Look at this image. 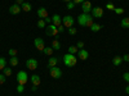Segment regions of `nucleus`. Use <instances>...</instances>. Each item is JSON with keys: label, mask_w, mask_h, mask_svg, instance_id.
Here are the masks:
<instances>
[{"label": "nucleus", "mask_w": 129, "mask_h": 96, "mask_svg": "<svg viewBox=\"0 0 129 96\" xmlns=\"http://www.w3.org/2000/svg\"><path fill=\"white\" fill-rule=\"evenodd\" d=\"M93 17L92 14H87V13H81L79 17H78V23L83 27H92V24L94 23L93 22Z\"/></svg>", "instance_id": "nucleus-1"}, {"label": "nucleus", "mask_w": 129, "mask_h": 96, "mask_svg": "<svg viewBox=\"0 0 129 96\" xmlns=\"http://www.w3.org/2000/svg\"><path fill=\"white\" fill-rule=\"evenodd\" d=\"M63 63H64V66H66V67L71 68V67L76 66L78 59H76V56H75L74 54H70V52H67V54L63 55Z\"/></svg>", "instance_id": "nucleus-2"}, {"label": "nucleus", "mask_w": 129, "mask_h": 96, "mask_svg": "<svg viewBox=\"0 0 129 96\" xmlns=\"http://www.w3.org/2000/svg\"><path fill=\"white\" fill-rule=\"evenodd\" d=\"M17 82H18V84H25L28 82V74H27V72H25V70H19L18 73H17Z\"/></svg>", "instance_id": "nucleus-3"}, {"label": "nucleus", "mask_w": 129, "mask_h": 96, "mask_svg": "<svg viewBox=\"0 0 129 96\" xmlns=\"http://www.w3.org/2000/svg\"><path fill=\"white\" fill-rule=\"evenodd\" d=\"M45 34H47L48 36L56 37V36L59 34V32H58V27L54 26V24H48V26L45 27Z\"/></svg>", "instance_id": "nucleus-4"}, {"label": "nucleus", "mask_w": 129, "mask_h": 96, "mask_svg": "<svg viewBox=\"0 0 129 96\" xmlns=\"http://www.w3.org/2000/svg\"><path fill=\"white\" fill-rule=\"evenodd\" d=\"M62 24L66 27V28H70V27H74L75 24V18L72 16H64L62 18Z\"/></svg>", "instance_id": "nucleus-5"}, {"label": "nucleus", "mask_w": 129, "mask_h": 96, "mask_svg": "<svg viewBox=\"0 0 129 96\" xmlns=\"http://www.w3.org/2000/svg\"><path fill=\"white\" fill-rule=\"evenodd\" d=\"M49 74H50L52 78L58 80V78L62 77V70L58 67H53V68H49Z\"/></svg>", "instance_id": "nucleus-6"}, {"label": "nucleus", "mask_w": 129, "mask_h": 96, "mask_svg": "<svg viewBox=\"0 0 129 96\" xmlns=\"http://www.w3.org/2000/svg\"><path fill=\"white\" fill-rule=\"evenodd\" d=\"M38 67H39V62L36 60V59H27L26 60V68L27 69H30V70H35V69H38Z\"/></svg>", "instance_id": "nucleus-7"}, {"label": "nucleus", "mask_w": 129, "mask_h": 96, "mask_svg": "<svg viewBox=\"0 0 129 96\" xmlns=\"http://www.w3.org/2000/svg\"><path fill=\"white\" fill-rule=\"evenodd\" d=\"M92 9H93V6H92V3L89 2V0H85V2L81 4V10H83V13L90 14Z\"/></svg>", "instance_id": "nucleus-8"}, {"label": "nucleus", "mask_w": 129, "mask_h": 96, "mask_svg": "<svg viewBox=\"0 0 129 96\" xmlns=\"http://www.w3.org/2000/svg\"><path fill=\"white\" fill-rule=\"evenodd\" d=\"M34 45H35V48L39 50V51H43L45 49V45H44V40H43L41 37H36L35 40H34Z\"/></svg>", "instance_id": "nucleus-9"}, {"label": "nucleus", "mask_w": 129, "mask_h": 96, "mask_svg": "<svg viewBox=\"0 0 129 96\" xmlns=\"http://www.w3.org/2000/svg\"><path fill=\"white\" fill-rule=\"evenodd\" d=\"M90 14H92L93 18H101V17L103 16V9H102L101 6H95V8L92 9Z\"/></svg>", "instance_id": "nucleus-10"}, {"label": "nucleus", "mask_w": 129, "mask_h": 96, "mask_svg": "<svg viewBox=\"0 0 129 96\" xmlns=\"http://www.w3.org/2000/svg\"><path fill=\"white\" fill-rule=\"evenodd\" d=\"M21 5H18V4H13V5H10L9 6V13L10 14H13V16H17V14H19L21 13Z\"/></svg>", "instance_id": "nucleus-11"}, {"label": "nucleus", "mask_w": 129, "mask_h": 96, "mask_svg": "<svg viewBox=\"0 0 129 96\" xmlns=\"http://www.w3.org/2000/svg\"><path fill=\"white\" fill-rule=\"evenodd\" d=\"M78 58L80 59V60H87L88 58H89V52L85 50V49H79V51H78Z\"/></svg>", "instance_id": "nucleus-12"}, {"label": "nucleus", "mask_w": 129, "mask_h": 96, "mask_svg": "<svg viewBox=\"0 0 129 96\" xmlns=\"http://www.w3.org/2000/svg\"><path fill=\"white\" fill-rule=\"evenodd\" d=\"M36 13H38V17H39L40 19H45L47 17H49V16H48V10H47V8H39Z\"/></svg>", "instance_id": "nucleus-13"}, {"label": "nucleus", "mask_w": 129, "mask_h": 96, "mask_svg": "<svg viewBox=\"0 0 129 96\" xmlns=\"http://www.w3.org/2000/svg\"><path fill=\"white\" fill-rule=\"evenodd\" d=\"M52 24H54V26H61L62 24V17L59 14H54L52 17Z\"/></svg>", "instance_id": "nucleus-14"}, {"label": "nucleus", "mask_w": 129, "mask_h": 96, "mask_svg": "<svg viewBox=\"0 0 129 96\" xmlns=\"http://www.w3.org/2000/svg\"><path fill=\"white\" fill-rule=\"evenodd\" d=\"M30 81L32 82V84L34 86H40V83H41V80H40V76H38V74H32L31 76V78H30Z\"/></svg>", "instance_id": "nucleus-15"}, {"label": "nucleus", "mask_w": 129, "mask_h": 96, "mask_svg": "<svg viewBox=\"0 0 129 96\" xmlns=\"http://www.w3.org/2000/svg\"><path fill=\"white\" fill-rule=\"evenodd\" d=\"M58 62H59V59H58V58H56V56H50V58L48 59V67H49V68L57 67Z\"/></svg>", "instance_id": "nucleus-16"}, {"label": "nucleus", "mask_w": 129, "mask_h": 96, "mask_svg": "<svg viewBox=\"0 0 129 96\" xmlns=\"http://www.w3.org/2000/svg\"><path fill=\"white\" fill-rule=\"evenodd\" d=\"M21 9L23 10V12H31V9H32V6H31V4L30 3H23L22 5H21Z\"/></svg>", "instance_id": "nucleus-17"}, {"label": "nucleus", "mask_w": 129, "mask_h": 96, "mask_svg": "<svg viewBox=\"0 0 129 96\" xmlns=\"http://www.w3.org/2000/svg\"><path fill=\"white\" fill-rule=\"evenodd\" d=\"M18 63H19V60H18L17 56H10V59H9V64H10L12 67H17V66H18Z\"/></svg>", "instance_id": "nucleus-18"}, {"label": "nucleus", "mask_w": 129, "mask_h": 96, "mask_svg": "<svg viewBox=\"0 0 129 96\" xmlns=\"http://www.w3.org/2000/svg\"><path fill=\"white\" fill-rule=\"evenodd\" d=\"M121 62H123V58L121 56H117V55L112 59V64H114L115 67H119L120 64H121Z\"/></svg>", "instance_id": "nucleus-19"}, {"label": "nucleus", "mask_w": 129, "mask_h": 96, "mask_svg": "<svg viewBox=\"0 0 129 96\" xmlns=\"http://www.w3.org/2000/svg\"><path fill=\"white\" fill-rule=\"evenodd\" d=\"M53 51H54V49H53L52 46H45V49L43 50V52H44L45 55H48V56H52Z\"/></svg>", "instance_id": "nucleus-20"}, {"label": "nucleus", "mask_w": 129, "mask_h": 96, "mask_svg": "<svg viewBox=\"0 0 129 96\" xmlns=\"http://www.w3.org/2000/svg\"><path fill=\"white\" fill-rule=\"evenodd\" d=\"M120 24H121L123 28H129V17L123 18V19H121V22H120Z\"/></svg>", "instance_id": "nucleus-21"}, {"label": "nucleus", "mask_w": 129, "mask_h": 96, "mask_svg": "<svg viewBox=\"0 0 129 96\" xmlns=\"http://www.w3.org/2000/svg\"><path fill=\"white\" fill-rule=\"evenodd\" d=\"M52 48L54 49V50H59L61 49V42L57 38H54V40H53V42H52Z\"/></svg>", "instance_id": "nucleus-22"}, {"label": "nucleus", "mask_w": 129, "mask_h": 96, "mask_svg": "<svg viewBox=\"0 0 129 96\" xmlns=\"http://www.w3.org/2000/svg\"><path fill=\"white\" fill-rule=\"evenodd\" d=\"M101 28H102L101 24H98V23H93L92 27H90V31H92V32H98V31H101Z\"/></svg>", "instance_id": "nucleus-23"}, {"label": "nucleus", "mask_w": 129, "mask_h": 96, "mask_svg": "<svg viewBox=\"0 0 129 96\" xmlns=\"http://www.w3.org/2000/svg\"><path fill=\"white\" fill-rule=\"evenodd\" d=\"M3 73L5 74V77L12 76V68H10V67H5V68L3 69Z\"/></svg>", "instance_id": "nucleus-24"}, {"label": "nucleus", "mask_w": 129, "mask_h": 96, "mask_svg": "<svg viewBox=\"0 0 129 96\" xmlns=\"http://www.w3.org/2000/svg\"><path fill=\"white\" fill-rule=\"evenodd\" d=\"M67 50H69L70 54H74V55H75V54H76V52L79 51V49H78L76 46H74V45H72V46H69V49H67Z\"/></svg>", "instance_id": "nucleus-25"}, {"label": "nucleus", "mask_w": 129, "mask_h": 96, "mask_svg": "<svg viewBox=\"0 0 129 96\" xmlns=\"http://www.w3.org/2000/svg\"><path fill=\"white\" fill-rule=\"evenodd\" d=\"M7 67V60H5V58H0V70H3L4 68Z\"/></svg>", "instance_id": "nucleus-26"}, {"label": "nucleus", "mask_w": 129, "mask_h": 96, "mask_svg": "<svg viewBox=\"0 0 129 96\" xmlns=\"http://www.w3.org/2000/svg\"><path fill=\"white\" fill-rule=\"evenodd\" d=\"M38 27L39 28H45L47 27V22H45L44 19H39L38 20Z\"/></svg>", "instance_id": "nucleus-27"}, {"label": "nucleus", "mask_w": 129, "mask_h": 96, "mask_svg": "<svg viewBox=\"0 0 129 96\" xmlns=\"http://www.w3.org/2000/svg\"><path fill=\"white\" fill-rule=\"evenodd\" d=\"M17 49H9L8 50V54L10 55V56H17Z\"/></svg>", "instance_id": "nucleus-28"}, {"label": "nucleus", "mask_w": 129, "mask_h": 96, "mask_svg": "<svg viewBox=\"0 0 129 96\" xmlns=\"http://www.w3.org/2000/svg\"><path fill=\"white\" fill-rule=\"evenodd\" d=\"M114 12H115L116 14H119V16H121V14H124V9H123V8H116V6H115V9H114Z\"/></svg>", "instance_id": "nucleus-29"}, {"label": "nucleus", "mask_w": 129, "mask_h": 96, "mask_svg": "<svg viewBox=\"0 0 129 96\" xmlns=\"http://www.w3.org/2000/svg\"><path fill=\"white\" fill-rule=\"evenodd\" d=\"M67 30H69V34L72 35V36H74V35H76V32H78V30H76V28H74V27H70V28H67Z\"/></svg>", "instance_id": "nucleus-30"}, {"label": "nucleus", "mask_w": 129, "mask_h": 96, "mask_svg": "<svg viewBox=\"0 0 129 96\" xmlns=\"http://www.w3.org/2000/svg\"><path fill=\"white\" fill-rule=\"evenodd\" d=\"M23 91H25V86H23V84H18V86H17V92L22 94Z\"/></svg>", "instance_id": "nucleus-31"}, {"label": "nucleus", "mask_w": 129, "mask_h": 96, "mask_svg": "<svg viewBox=\"0 0 129 96\" xmlns=\"http://www.w3.org/2000/svg\"><path fill=\"white\" fill-rule=\"evenodd\" d=\"M7 77H5V74L4 73H0V84H3V83H5V80Z\"/></svg>", "instance_id": "nucleus-32"}, {"label": "nucleus", "mask_w": 129, "mask_h": 96, "mask_svg": "<svg viewBox=\"0 0 129 96\" xmlns=\"http://www.w3.org/2000/svg\"><path fill=\"white\" fill-rule=\"evenodd\" d=\"M74 8H75V3L71 0V2H69V3H67V9H69V10H72Z\"/></svg>", "instance_id": "nucleus-33"}, {"label": "nucleus", "mask_w": 129, "mask_h": 96, "mask_svg": "<svg viewBox=\"0 0 129 96\" xmlns=\"http://www.w3.org/2000/svg\"><path fill=\"white\" fill-rule=\"evenodd\" d=\"M106 8L109 9V10H114V9H115V5H114L112 3H107V4H106Z\"/></svg>", "instance_id": "nucleus-34"}, {"label": "nucleus", "mask_w": 129, "mask_h": 96, "mask_svg": "<svg viewBox=\"0 0 129 96\" xmlns=\"http://www.w3.org/2000/svg\"><path fill=\"white\" fill-rule=\"evenodd\" d=\"M123 78L125 80V82H128V83H129V72H125V73L123 74Z\"/></svg>", "instance_id": "nucleus-35"}, {"label": "nucleus", "mask_w": 129, "mask_h": 96, "mask_svg": "<svg viewBox=\"0 0 129 96\" xmlns=\"http://www.w3.org/2000/svg\"><path fill=\"white\" fill-rule=\"evenodd\" d=\"M84 46H85V45H84L83 41H79L78 44H76V48H78V49H84Z\"/></svg>", "instance_id": "nucleus-36"}, {"label": "nucleus", "mask_w": 129, "mask_h": 96, "mask_svg": "<svg viewBox=\"0 0 129 96\" xmlns=\"http://www.w3.org/2000/svg\"><path fill=\"white\" fill-rule=\"evenodd\" d=\"M123 58V62H126V63H129V54H125L124 56H121Z\"/></svg>", "instance_id": "nucleus-37"}, {"label": "nucleus", "mask_w": 129, "mask_h": 96, "mask_svg": "<svg viewBox=\"0 0 129 96\" xmlns=\"http://www.w3.org/2000/svg\"><path fill=\"white\" fill-rule=\"evenodd\" d=\"M72 2L75 3V5H78V4H80V5H81V4L85 2V0H72Z\"/></svg>", "instance_id": "nucleus-38"}, {"label": "nucleus", "mask_w": 129, "mask_h": 96, "mask_svg": "<svg viewBox=\"0 0 129 96\" xmlns=\"http://www.w3.org/2000/svg\"><path fill=\"white\" fill-rule=\"evenodd\" d=\"M44 20L47 22V24H52V17H47Z\"/></svg>", "instance_id": "nucleus-39"}, {"label": "nucleus", "mask_w": 129, "mask_h": 96, "mask_svg": "<svg viewBox=\"0 0 129 96\" xmlns=\"http://www.w3.org/2000/svg\"><path fill=\"white\" fill-rule=\"evenodd\" d=\"M64 31V26L63 24H61V26H58V32L61 34V32H63Z\"/></svg>", "instance_id": "nucleus-40"}, {"label": "nucleus", "mask_w": 129, "mask_h": 96, "mask_svg": "<svg viewBox=\"0 0 129 96\" xmlns=\"http://www.w3.org/2000/svg\"><path fill=\"white\" fill-rule=\"evenodd\" d=\"M25 2H22V0H16V4H18V5H22Z\"/></svg>", "instance_id": "nucleus-41"}, {"label": "nucleus", "mask_w": 129, "mask_h": 96, "mask_svg": "<svg viewBox=\"0 0 129 96\" xmlns=\"http://www.w3.org/2000/svg\"><path fill=\"white\" fill-rule=\"evenodd\" d=\"M31 90H32V91H34V92H35V91L38 90V86H34V84H32V87H31Z\"/></svg>", "instance_id": "nucleus-42"}, {"label": "nucleus", "mask_w": 129, "mask_h": 96, "mask_svg": "<svg viewBox=\"0 0 129 96\" xmlns=\"http://www.w3.org/2000/svg\"><path fill=\"white\" fill-rule=\"evenodd\" d=\"M125 92H126V94H128V95H129V84H128V86H126V87H125Z\"/></svg>", "instance_id": "nucleus-43"}, {"label": "nucleus", "mask_w": 129, "mask_h": 96, "mask_svg": "<svg viewBox=\"0 0 129 96\" xmlns=\"http://www.w3.org/2000/svg\"><path fill=\"white\" fill-rule=\"evenodd\" d=\"M62 2H64V3H69V2H71V0H62Z\"/></svg>", "instance_id": "nucleus-44"}, {"label": "nucleus", "mask_w": 129, "mask_h": 96, "mask_svg": "<svg viewBox=\"0 0 129 96\" xmlns=\"http://www.w3.org/2000/svg\"><path fill=\"white\" fill-rule=\"evenodd\" d=\"M22 2H25V0H22Z\"/></svg>", "instance_id": "nucleus-45"}]
</instances>
